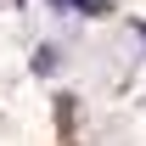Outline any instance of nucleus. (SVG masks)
<instances>
[{
  "instance_id": "nucleus-1",
  "label": "nucleus",
  "mask_w": 146,
  "mask_h": 146,
  "mask_svg": "<svg viewBox=\"0 0 146 146\" xmlns=\"http://www.w3.org/2000/svg\"><path fill=\"white\" fill-rule=\"evenodd\" d=\"M51 6H68V11H84V17H107V0H51Z\"/></svg>"
},
{
  "instance_id": "nucleus-2",
  "label": "nucleus",
  "mask_w": 146,
  "mask_h": 146,
  "mask_svg": "<svg viewBox=\"0 0 146 146\" xmlns=\"http://www.w3.org/2000/svg\"><path fill=\"white\" fill-rule=\"evenodd\" d=\"M56 68V51H51V45H39V51H34V73H51Z\"/></svg>"
},
{
  "instance_id": "nucleus-3",
  "label": "nucleus",
  "mask_w": 146,
  "mask_h": 146,
  "mask_svg": "<svg viewBox=\"0 0 146 146\" xmlns=\"http://www.w3.org/2000/svg\"><path fill=\"white\" fill-rule=\"evenodd\" d=\"M141 39H146V23H141Z\"/></svg>"
}]
</instances>
